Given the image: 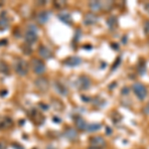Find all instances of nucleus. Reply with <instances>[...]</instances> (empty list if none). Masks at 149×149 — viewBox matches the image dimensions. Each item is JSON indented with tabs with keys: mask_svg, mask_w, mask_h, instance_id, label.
I'll use <instances>...</instances> for the list:
<instances>
[{
	"mask_svg": "<svg viewBox=\"0 0 149 149\" xmlns=\"http://www.w3.org/2000/svg\"><path fill=\"white\" fill-rule=\"evenodd\" d=\"M91 85H92V81H91V79L88 77L85 76V74H81L78 78L76 83L77 88L80 91H86L90 88Z\"/></svg>",
	"mask_w": 149,
	"mask_h": 149,
	"instance_id": "39448f33",
	"label": "nucleus"
},
{
	"mask_svg": "<svg viewBox=\"0 0 149 149\" xmlns=\"http://www.w3.org/2000/svg\"><path fill=\"white\" fill-rule=\"evenodd\" d=\"M37 33H38L37 27H36L35 25H33V24H30L27 27L25 35H24V39L26 41V44H28V45L35 44L36 41L38 40Z\"/></svg>",
	"mask_w": 149,
	"mask_h": 149,
	"instance_id": "f03ea898",
	"label": "nucleus"
},
{
	"mask_svg": "<svg viewBox=\"0 0 149 149\" xmlns=\"http://www.w3.org/2000/svg\"><path fill=\"white\" fill-rule=\"evenodd\" d=\"M132 91H133L134 95H136V97H137L139 100H144L148 95L146 86L142 85L141 83L133 84V86H132Z\"/></svg>",
	"mask_w": 149,
	"mask_h": 149,
	"instance_id": "7ed1b4c3",
	"label": "nucleus"
},
{
	"mask_svg": "<svg viewBox=\"0 0 149 149\" xmlns=\"http://www.w3.org/2000/svg\"><path fill=\"white\" fill-rule=\"evenodd\" d=\"M9 72H10V70H9V67L7 63L0 60V73L3 74H9Z\"/></svg>",
	"mask_w": 149,
	"mask_h": 149,
	"instance_id": "b1692460",
	"label": "nucleus"
},
{
	"mask_svg": "<svg viewBox=\"0 0 149 149\" xmlns=\"http://www.w3.org/2000/svg\"><path fill=\"white\" fill-rule=\"evenodd\" d=\"M52 105L54 107V109L56 110H63L65 109L64 103L58 98H52Z\"/></svg>",
	"mask_w": 149,
	"mask_h": 149,
	"instance_id": "5701e85b",
	"label": "nucleus"
},
{
	"mask_svg": "<svg viewBox=\"0 0 149 149\" xmlns=\"http://www.w3.org/2000/svg\"><path fill=\"white\" fill-rule=\"evenodd\" d=\"M53 5L56 7L57 9H63L64 7L67 5V2L66 1H60V0H58V1H54Z\"/></svg>",
	"mask_w": 149,
	"mask_h": 149,
	"instance_id": "a878e982",
	"label": "nucleus"
},
{
	"mask_svg": "<svg viewBox=\"0 0 149 149\" xmlns=\"http://www.w3.org/2000/svg\"><path fill=\"white\" fill-rule=\"evenodd\" d=\"M0 149H7L6 144L3 142V141H0Z\"/></svg>",
	"mask_w": 149,
	"mask_h": 149,
	"instance_id": "2f4dec72",
	"label": "nucleus"
},
{
	"mask_svg": "<svg viewBox=\"0 0 149 149\" xmlns=\"http://www.w3.org/2000/svg\"><path fill=\"white\" fill-rule=\"evenodd\" d=\"M102 128V124L100 123H91L88 125V128H86V131L88 132H95L98 131Z\"/></svg>",
	"mask_w": 149,
	"mask_h": 149,
	"instance_id": "393cba45",
	"label": "nucleus"
},
{
	"mask_svg": "<svg viewBox=\"0 0 149 149\" xmlns=\"http://www.w3.org/2000/svg\"><path fill=\"white\" fill-rule=\"evenodd\" d=\"M88 7H90V9L93 12V13H95V12L102 11V1H98V0H95V1H90Z\"/></svg>",
	"mask_w": 149,
	"mask_h": 149,
	"instance_id": "aec40b11",
	"label": "nucleus"
},
{
	"mask_svg": "<svg viewBox=\"0 0 149 149\" xmlns=\"http://www.w3.org/2000/svg\"><path fill=\"white\" fill-rule=\"evenodd\" d=\"M107 25L109 30L111 31L115 30V29L118 27V20H117L116 16H109L107 19Z\"/></svg>",
	"mask_w": 149,
	"mask_h": 149,
	"instance_id": "a211bd4d",
	"label": "nucleus"
},
{
	"mask_svg": "<svg viewBox=\"0 0 149 149\" xmlns=\"http://www.w3.org/2000/svg\"><path fill=\"white\" fill-rule=\"evenodd\" d=\"M38 53H39L40 57H42L43 59L49 60V59H52V58H53L52 51L48 47L44 46V45H40L39 49H38Z\"/></svg>",
	"mask_w": 149,
	"mask_h": 149,
	"instance_id": "9b49d317",
	"label": "nucleus"
},
{
	"mask_svg": "<svg viewBox=\"0 0 149 149\" xmlns=\"http://www.w3.org/2000/svg\"><path fill=\"white\" fill-rule=\"evenodd\" d=\"M113 7H114L113 1H102V11L103 12L111 11Z\"/></svg>",
	"mask_w": 149,
	"mask_h": 149,
	"instance_id": "4be33fe9",
	"label": "nucleus"
},
{
	"mask_svg": "<svg viewBox=\"0 0 149 149\" xmlns=\"http://www.w3.org/2000/svg\"><path fill=\"white\" fill-rule=\"evenodd\" d=\"M22 51H23L24 54L30 55V54H32L33 50H32V48H31V45L25 44V45H23V46H22Z\"/></svg>",
	"mask_w": 149,
	"mask_h": 149,
	"instance_id": "bb28decb",
	"label": "nucleus"
},
{
	"mask_svg": "<svg viewBox=\"0 0 149 149\" xmlns=\"http://www.w3.org/2000/svg\"><path fill=\"white\" fill-rule=\"evenodd\" d=\"M84 24L86 26H92L95 25V24L97 23L98 21V17L97 15H95L93 12H86V13L84 15Z\"/></svg>",
	"mask_w": 149,
	"mask_h": 149,
	"instance_id": "1a4fd4ad",
	"label": "nucleus"
},
{
	"mask_svg": "<svg viewBox=\"0 0 149 149\" xmlns=\"http://www.w3.org/2000/svg\"><path fill=\"white\" fill-rule=\"evenodd\" d=\"M120 61H121V58L119 57V58H118V61L116 60V62L114 63V66L112 67V71H113V70H115V68H116V67H118V66H119V63H120Z\"/></svg>",
	"mask_w": 149,
	"mask_h": 149,
	"instance_id": "7c9ffc66",
	"label": "nucleus"
},
{
	"mask_svg": "<svg viewBox=\"0 0 149 149\" xmlns=\"http://www.w3.org/2000/svg\"><path fill=\"white\" fill-rule=\"evenodd\" d=\"M9 28V20L6 16L1 15L0 16V31L3 32V31H6L7 29Z\"/></svg>",
	"mask_w": 149,
	"mask_h": 149,
	"instance_id": "412c9836",
	"label": "nucleus"
},
{
	"mask_svg": "<svg viewBox=\"0 0 149 149\" xmlns=\"http://www.w3.org/2000/svg\"><path fill=\"white\" fill-rule=\"evenodd\" d=\"M49 18H50V13L48 11H41L37 14V16H36V20H37V22L41 24V25L48 22Z\"/></svg>",
	"mask_w": 149,
	"mask_h": 149,
	"instance_id": "2eb2a0df",
	"label": "nucleus"
},
{
	"mask_svg": "<svg viewBox=\"0 0 149 149\" xmlns=\"http://www.w3.org/2000/svg\"><path fill=\"white\" fill-rule=\"evenodd\" d=\"M13 67L15 72L17 73V74L21 77H25L26 74H28L29 72V64L27 61L23 59H20V58H17V59L14 60L13 63Z\"/></svg>",
	"mask_w": 149,
	"mask_h": 149,
	"instance_id": "f257e3e1",
	"label": "nucleus"
},
{
	"mask_svg": "<svg viewBox=\"0 0 149 149\" xmlns=\"http://www.w3.org/2000/svg\"><path fill=\"white\" fill-rule=\"evenodd\" d=\"M13 125V120L9 116H0V129H8Z\"/></svg>",
	"mask_w": 149,
	"mask_h": 149,
	"instance_id": "ddd939ff",
	"label": "nucleus"
},
{
	"mask_svg": "<svg viewBox=\"0 0 149 149\" xmlns=\"http://www.w3.org/2000/svg\"><path fill=\"white\" fill-rule=\"evenodd\" d=\"M136 70H137V73L139 76H144L146 73V70H147V67H146V61L145 59L141 58L139 59L137 66H136Z\"/></svg>",
	"mask_w": 149,
	"mask_h": 149,
	"instance_id": "dca6fc26",
	"label": "nucleus"
},
{
	"mask_svg": "<svg viewBox=\"0 0 149 149\" xmlns=\"http://www.w3.org/2000/svg\"><path fill=\"white\" fill-rule=\"evenodd\" d=\"M29 116H30V118L32 119V121L34 122L35 124H37V125L43 124V122L45 120V117H44V115H43V113L40 111H38L37 109L31 110L30 113H29Z\"/></svg>",
	"mask_w": 149,
	"mask_h": 149,
	"instance_id": "6e6552de",
	"label": "nucleus"
},
{
	"mask_svg": "<svg viewBox=\"0 0 149 149\" xmlns=\"http://www.w3.org/2000/svg\"><path fill=\"white\" fill-rule=\"evenodd\" d=\"M64 135L68 140L70 141H74L77 138H78V132L74 128H72V127H68V128L65 130Z\"/></svg>",
	"mask_w": 149,
	"mask_h": 149,
	"instance_id": "4468645a",
	"label": "nucleus"
},
{
	"mask_svg": "<svg viewBox=\"0 0 149 149\" xmlns=\"http://www.w3.org/2000/svg\"><path fill=\"white\" fill-rule=\"evenodd\" d=\"M46 149H58V148L54 147V146H52V145H49V146H48V147H47Z\"/></svg>",
	"mask_w": 149,
	"mask_h": 149,
	"instance_id": "72a5a7b5",
	"label": "nucleus"
},
{
	"mask_svg": "<svg viewBox=\"0 0 149 149\" xmlns=\"http://www.w3.org/2000/svg\"><path fill=\"white\" fill-rule=\"evenodd\" d=\"M74 124H76L77 128H78L79 130L85 131V130H86V128H88V124H86V122L85 121V119L81 118V116H78V117L74 118Z\"/></svg>",
	"mask_w": 149,
	"mask_h": 149,
	"instance_id": "6ab92c4d",
	"label": "nucleus"
},
{
	"mask_svg": "<svg viewBox=\"0 0 149 149\" xmlns=\"http://www.w3.org/2000/svg\"><path fill=\"white\" fill-rule=\"evenodd\" d=\"M38 105H39V107H41L42 109H44V110H46L49 109V105H45V103H43V102H40V103H38Z\"/></svg>",
	"mask_w": 149,
	"mask_h": 149,
	"instance_id": "c756f323",
	"label": "nucleus"
},
{
	"mask_svg": "<svg viewBox=\"0 0 149 149\" xmlns=\"http://www.w3.org/2000/svg\"><path fill=\"white\" fill-rule=\"evenodd\" d=\"M58 18H59L60 21L64 22L65 24H67V25H72V24H73V18H72V16L70 15L69 13H67V12H62V13L58 14Z\"/></svg>",
	"mask_w": 149,
	"mask_h": 149,
	"instance_id": "f3484780",
	"label": "nucleus"
},
{
	"mask_svg": "<svg viewBox=\"0 0 149 149\" xmlns=\"http://www.w3.org/2000/svg\"><path fill=\"white\" fill-rule=\"evenodd\" d=\"M143 31L144 34L149 37V20H145L143 23Z\"/></svg>",
	"mask_w": 149,
	"mask_h": 149,
	"instance_id": "cd10ccee",
	"label": "nucleus"
},
{
	"mask_svg": "<svg viewBox=\"0 0 149 149\" xmlns=\"http://www.w3.org/2000/svg\"><path fill=\"white\" fill-rule=\"evenodd\" d=\"M107 144V140L102 136H93L90 138V149H104Z\"/></svg>",
	"mask_w": 149,
	"mask_h": 149,
	"instance_id": "20e7f679",
	"label": "nucleus"
},
{
	"mask_svg": "<svg viewBox=\"0 0 149 149\" xmlns=\"http://www.w3.org/2000/svg\"><path fill=\"white\" fill-rule=\"evenodd\" d=\"M63 64L67 67L74 68V67L80 66L81 64V59L78 56H71V57H68L67 59H65L63 61Z\"/></svg>",
	"mask_w": 149,
	"mask_h": 149,
	"instance_id": "9d476101",
	"label": "nucleus"
},
{
	"mask_svg": "<svg viewBox=\"0 0 149 149\" xmlns=\"http://www.w3.org/2000/svg\"><path fill=\"white\" fill-rule=\"evenodd\" d=\"M143 113L145 115H149V102L143 107Z\"/></svg>",
	"mask_w": 149,
	"mask_h": 149,
	"instance_id": "c85d7f7f",
	"label": "nucleus"
},
{
	"mask_svg": "<svg viewBox=\"0 0 149 149\" xmlns=\"http://www.w3.org/2000/svg\"><path fill=\"white\" fill-rule=\"evenodd\" d=\"M35 86L37 88V90L41 93H47L49 91L50 84L48 79L44 78V77H40V78L35 80Z\"/></svg>",
	"mask_w": 149,
	"mask_h": 149,
	"instance_id": "0eeeda50",
	"label": "nucleus"
},
{
	"mask_svg": "<svg viewBox=\"0 0 149 149\" xmlns=\"http://www.w3.org/2000/svg\"><path fill=\"white\" fill-rule=\"evenodd\" d=\"M148 43H149V38H148Z\"/></svg>",
	"mask_w": 149,
	"mask_h": 149,
	"instance_id": "f704fd0d",
	"label": "nucleus"
},
{
	"mask_svg": "<svg viewBox=\"0 0 149 149\" xmlns=\"http://www.w3.org/2000/svg\"><path fill=\"white\" fill-rule=\"evenodd\" d=\"M144 9H145V11L149 14V3H146L145 5H144Z\"/></svg>",
	"mask_w": 149,
	"mask_h": 149,
	"instance_id": "473e14b6",
	"label": "nucleus"
},
{
	"mask_svg": "<svg viewBox=\"0 0 149 149\" xmlns=\"http://www.w3.org/2000/svg\"><path fill=\"white\" fill-rule=\"evenodd\" d=\"M31 66H32L33 71H34L36 74H43L45 73V71H46V67H45L44 62L41 61L40 59H37V58L32 59Z\"/></svg>",
	"mask_w": 149,
	"mask_h": 149,
	"instance_id": "423d86ee",
	"label": "nucleus"
},
{
	"mask_svg": "<svg viewBox=\"0 0 149 149\" xmlns=\"http://www.w3.org/2000/svg\"><path fill=\"white\" fill-rule=\"evenodd\" d=\"M54 88H55V91L59 93V95H63V97L68 95V88H67L66 86L61 83V81H54Z\"/></svg>",
	"mask_w": 149,
	"mask_h": 149,
	"instance_id": "f8f14e48",
	"label": "nucleus"
}]
</instances>
